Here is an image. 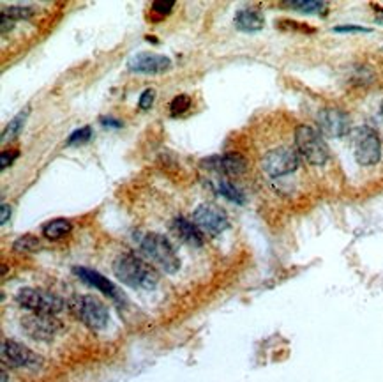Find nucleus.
<instances>
[{
	"label": "nucleus",
	"instance_id": "obj_13",
	"mask_svg": "<svg viewBox=\"0 0 383 382\" xmlns=\"http://www.w3.org/2000/svg\"><path fill=\"white\" fill-rule=\"evenodd\" d=\"M201 165H205L208 170H212V172L224 174V176H242L247 169L246 157L237 153L208 157Z\"/></svg>",
	"mask_w": 383,
	"mask_h": 382
},
{
	"label": "nucleus",
	"instance_id": "obj_8",
	"mask_svg": "<svg viewBox=\"0 0 383 382\" xmlns=\"http://www.w3.org/2000/svg\"><path fill=\"white\" fill-rule=\"evenodd\" d=\"M382 157V140L371 127L364 126L355 136V160L362 167H373Z\"/></svg>",
	"mask_w": 383,
	"mask_h": 382
},
{
	"label": "nucleus",
	"instance_id": "obj_27",
	"mask_svg": "<svg viewBox=\"0 0 383 382\" xmlns=\"http://www.w3.org/2000/svg\"><path fill=\"white\" fill-rule=\"evenodd\" d=\"M173 2H164V0H157L152 4V11L156 15H170V11L173 9Z\"/></svg>",
	"mask_w": 383,
	"mask_h": 382
},
{
	"label": "nucleus",
	"instance_id": "obj_2",
	"mask_svg": "<svg viewBox=\"0 0 383 382\" xmlns=\"http://www.w3.org/2000/svg\"><path fill=\"white\" fill-rule=\"evenodd\" d=\"M295 149L309 165L321 167L328 162V146L317 127L302 124L295 129Z\"/></svg>",
	"mask_w": 383,
	"mask_h": 382
},
{
	"label": "nucleus",
	"instance_id": "obj_11",
	"mask_svg": "<svg viewBox=\"0 0 383 382\" xmlns=\"http://www.w3.org/2000/svg\"><path fill=\"white\" fill-rule=\"evenodd\" d=\"M2 361L16 368H39L43 365V360L38 354L15 340L2 341Z\"/></svg>",
	"mask_w": 383,
	"mask_h": 382
},
{
	"label": "nucleus",
	"instance_id": "obj_24",
	"mask_svg": "<svg viewBox=\"0 0 383 382\" xmlns=\"http://www.w3.org/2000/svg\"><path fill=\"white\" fill-rule=\"evenodd\" d=\"M90 136H92V129H90V126L80 127V129H76V132L67 139V146H71V147L83 146V143L89 142Z\"/></svg>",
	"mask_w": 383,
	"mask_h": 382
},
{
	"label": "nucleus",
	"instance_id": "obj_3",
	"mask_svg": "<svg viewBox=\"0 0 383 382\" xmlns=\"http://www.w3.org/2000/svg\"><path fill=\"white\" fill-rule=\"evenodd\" d=\"M140 248L145 253L147 259L159 266L164 273L173 274L180 269V260L175 248L164 236L156 232H149L140 241Z\"/></svg>",
	"mask_w": 383,
	"mask_h": 382
},
{
	"label": "nucleus",
	"instance_id": "obj_20",
	"mask_svg": "<svg viewBox=\"0 0 383 382\" xmlns=\"http://www.w3.org/2000/svg\"><path fill=\"white\" fill-rule=\"evenodd\" d=\"M288 8L297 9L302 13H321L325 11L327 6L324 2H317V0H298V2H287Z\"/></svg>",
	"mask_w": 383,
	"mask_h": 382
},
{
	"label": "nucleus",
	"instance_id": "obj_17",
	"mask_svg": "<svg viewBox=\"0 0 383 382\" xmlns=\"http://www.w3.org/2000/svg\"><path fill=\"white\" fill-rule=\"evenodd\" d=\"M71 221L66 220V218H55V220L48 221V223L43 227V236L48 241H59L71 232Z\"/></svg>",
	"mask_w": 383,
	"mask_h": 382
},
{
	"label": "nucleus",
	"instance_id": "obj_4",
	"mask_svg": "<svg viewBox=\"0 0 383 382\" xmlns=\"http://www.w3.org/2000/svg\"><path fill=\"white\" fill-rule=\"evenodd\" d=\"M67 308L80 323H83L94 331L104 330L110 323L108 308L104 306L97 297L87 296V294H76L67 301Z\"/></svg>",
	"mask_w": 383,
	"mask_h": 382
},
{
	"label": "nucleus",
	"instance_id": "obj_33",
	"mask_svg": "<svg viewBox=\"0 0 383 382\" xmlns=\"http://www.w3.org/2000/svg\"><path fill=\"white\" fill-rule=\"evenodd\" d=\"M373 8L376 9V22L378 23H383V8L382 6H373Z\"/></svg>",
	"mask_w": 383,
	"mask_h": 382
},
{
	"label": "nucleus",
	"instance_id": "obj_19",
	"mask_svg": "<svg viewBox=\"0 0 383 382\" xmlns=\"http://www.w3.org/2000/svg\"><path fill=\"white\" fill-rule=\"evenodd\" d=\"M27 117H29V108L22 110V112H20L18 115H16L15 119H13L11 122L4 127V132H2V142L13 140L20 132H22V127H23V124H25Z\"/></svg>",
	"mask_w": 383,
	"mask_h": 382
},
{
	"label": "nucleus",
	"instance_id": "obj_31",
	"mask_svg": "<svg viewBox=\"0 0 383 382\" xmlns=\"http://www.w3.org/2000/svg\"><path fill=\"white\" fill-rule=\"evenodd\" d=\"M11 27H13V20L9 18L8 15H4V13H2V23H0V29H2V32L9 30Z\"/></svg>",
	"mask_w": 383,
	"mask_h": 382
},
{
	"label": "nucleus",
	"instance_id": "obj_28",
	"mask_svg": "<svg viewBox=\"0 0 383 382\" xmlns=\"http://www.w3.org/2000/svg\"><path fill=\"white\" fill-rule=\"evenodd\" d=\"M16 157H18V150H4L2 156H0V162H2L0 163V167H2V170L8 169V167L15 162Z\"/></svg>",
	"mask_w": 383,
	"mask_h": 382
},
{
	"label": "nucleus",
	"instance_id": "obj_9",
	"mask_svg": "<svg viewBox=\"0 0 383 382\" xmlns=\"http://www.w3.org/2000/svg\"><path fill=\"white\" fill-rule=\"evenodd\" d=\"M317 124L321 135H327L331 139H341V136L348 135L352 127L348 113L335 106L321 108L317 115Z\"/></svg>",
	"mask_w": 383,
	"mask_h": 382
},
{
	"label": "nucleus",
	"instance_id": "obj_6",
	"mask_svg": "<svg viewBox=\"0 0 383 382\" xmlns=\"http://www.w3.org/2000/svg\"><path fill=\"white\" fill-rule=\"evenodd\" d=\"M301 165V154L297 153L295 147H275L268 150L261 160L265 174L270 177H284L294 174Z\"/></svg>",
	"mask_w": 383,
	"mask_h": 382
},
{
	"label": "nucleus",
	"instance_id": "obj_16",
	"mask_svg": "<svg viewBox=\"0 0 383 382\" xmlns=\"http://www.w3.org/2000/svg\"><path fill=\"white\" fill-rule=\"evenodd\" d=\"M235 25H237L238 30H244V32H258V30L263 29L265 20L263 15L256 9L244 8L235 15Z\"/></svg>",
	"mask_w": 383,
	"mask_h": 382
},
{
	"label": "nucleus",
	"instance_id": "obj_21",
	"mask_svg": "<svg viewBox=\"0 0 383 382\" xmlns=\"http://www.w3.org/2000/svg\"><path fill=\"white\" fill-rule=\"evenodd\" d=\"M13 248H15V251H20V253H29V251H34L36 248H39V239L27 234V236L18 237L15 241V244H13Z\"/></svg>",
	"mask_w": 383,
	"mask_h": 382
},
{
	"label": "nucleus",
	"instance_id": "obj_5",
	"mask_svg": "<svg viewBox=\"0 0 383 382\" xmlns=\"http://www.w3.org/2000/svg\"><path fill=\"white\" fill-rule=\"evenodd\" d=\"M16 301H18L20 306L34 311V313L57 315L66 306L62 297L45 289H22L16 294Z\"/></svg>",
	"mask_w": 383,
	"mask_h": 382
},
{
	"label": "nucleus",
	"instance_id": "obj_18",
	"mask_svg": "<svg viewBox=\"0 0 383 382\" xmlns=\"http://www.w3.org/2000/svg\"><path fill=\"white\" fill-rule=\"evenodd\" d=\"M216 190H217V193H219V195H223L224 199L231 200V202H235V204H244V202H246V197H244V193H242V191L238 190L235 184H231L230 181H224V179L217 181Z\"/></svg>",
	"mask_w": 383,
	"mask_h": 382
},
{
	"label": "nucleus",
	"instance_id": "obj_25",
	"mask_svg": "<svg viewBox=\"0 0 383 382\" xmlns=\"http://www.w3.org/2000/svg\"><path fill=\"white\" fill-rule=\"evenodd\" d=\"M275 25L280 27V29H283V30H298V32H315V29H312V27L305 25V23L294 22V20H277V22H275Z\"/></svg>",
	"mask_w": 383,
	"mask_h": 382
},
{
	"label": "nucleus",
	"instance_id": "obj_12",
	"mask_svg": "<svg viewBox=\"0 0 383 382\" xmlns=\"http://www.w3.org/2000/svg\"><path fill=\"white\" fill-rule=\"evenodd\" d=\"M171 68L170 57L159 55V53L142 52L136 53L127 62V69L138 75H159V73L168 71Z\"/></svg>",
	"mask_w": 383,
	"mask_h": 382
},
{
	"label": "nucleus",
	"instance_id": "obj_32",
	"mask_svg": "<svg viewBox=\"0 0 383 382\" xmlns=\"http://www.w3.org/2000/svg\"><path fill=\"white\" fill-rule=\"evenodd\" d=\"M9 216H11V207H9L8 204H2V218H0V221H2V225H4L6 221H8Z\"/></svg>",
	"mask_w": 383,
	"mask_h": 382
},
{
	"label": "nucleus",
	"instance_id": "obj_22",
	"mask_svg": "<svg viewBox=\"0 0 383 382\" xmlns=\"http://www.w3.org/2000/svg\"><path fill=\"white\" fill-rule=\"evenodd\" d=\"M189 108L191 98L187 94H179V96H175L170 103V112L173 113V115H182V113H186Z\"/></svg>",
	"mask_w": 383,
	"mask_h": 382
},
{
	"label": "nucleus",
	"instance_id": "obj_7",
	"mask_svg": "<svg viewBox=\"0 0 383 382\" xmlns=\"http://www.w3.org/2000/svg\"><path fill=\"white\" fill-rule=\"evenodd\" d=\"M60 327H62V323H60L55 315L30 313L22 318V330L25 331L27 337H30L32 340H53L55 334L60 331Z\"/></svg>",
	"mask_w": 383,
	"mask_h": 382
},
{
	"label": "nucleus",
	"instance_id": "obj_1",
	"mask_svg": "<svg viewBox=\"0 0 383 382\" xmlns=\"http://www.w3.org/2000/svg\"><path fill=\"white\" fill-rule=\"evenodd\" d=\"M113 273L120 283L133 289L152 290L159 283L157 271L134 253H120L113 262Z\"/></svg>",
	"mask_w": 383,
	"mask_h": 382
},
{
	"label": "nucleus",
	"instance_id": "obj_14",
	"mask_svg": "<svg viewBox=\"0 0 383 382\" xmlns=\"http://www.w3.org/2000/svg\"><path fill=\"white\" fill-rule=\"evenodd\" d=\"M171 232L175 234L177 239L189 244V246L200 248L205 243V236L200 227L196 223H191L186 218H175V220L171 221Z\"/></svg>",
	"mask_w": 383,
	"mask_h": 382
},
{
	"label": "nucleus",
	"instance_id": "obj_34",
	"mask_svg": "<svg viewBox=\"0 0 383 382\" xmlns=\"http://www.w3.org/2000/svg\"><path fill=\"white\" fill-rule=\"evenodd\" d=\"M382 113H383V101H382Z\"/></svg>",
	"mask_w": 383,
	"mask_h": 382
},
{
	"label": "nucleus",
	"instance_id": "obj_10",
	"mask_svg": "<svg viewBox=\"0 0 383 382\" xmlns=\"http://www.w3.org/2000/svg\"><path fill=\"white\" fill-rule=\"evenodd\" d=\"M194 223L201 229V232H207L210 236L224 232L228 229V216L221 207L214 204H201L193 213Z\"/></svg>",
	"mask_w": 383,
	"mask_h": 382
},
{
	"label": "nucleus",
	"instance_id": "obj_26",
	"mask_svg": "<svg viewBox=\"0 0 383 382\" xmlns=\"http://www.w3.org/2000/svg\"><path fill=\"white\" fill-rule=\"evenodd\" d=\"M154 99H156V92L152 89L143 90L142 96H140V101H138V106L142 110H149L154 105Z\"/></svg>",
	"mask_w": 383,
	"mask_h": 382
},
{
	"label": "nucleus",
	"instance_id": "obj_30",
	"mask_svg": "<svg viewBox=\"0 0 383 382\" xmlns=\"http://www.w3.org/2000/svg\"><path fill=\"white\" fill-rule=\"evenodd\" d=\"M101 122L104 124V126H112V127H120L122 126V122L117 119H113V117H101Z\"/></svg>",
	"mask_w": 383,
	"mask_h": 382
},
{
	"label": "nucleus",
	"instance_id": "obj_23",
	"mask_svg": "<svg viewBox=\"0 0 383 382\" xmlns=\"http://www.w3.org/2000/svg\"><path fill=\"white\" fill-rule=\"evenodd\" d=\"M2 13L15 22V20H29L34 15V9L29 8V6H11V8L4 9Z\"/></svg>",
	"mask_w": 383,
	"mask_h": 382
},
{
	"label": "nucleus",
	"instance_id": "obj_29",
	"mask_svg": "<svg viewBox=\"0 0 383 382\" xmlns=\"http://www.w3.org/2000/svg\"><path fill=\"white\" fill-rule=\"evenodd\" d=\"M335 32H369V29L364 27H355V25H339L334 27Z\"/></svg>",
	"mask_w": 383,
	"mask_h": 382
},
{
	"label": "nucleus",
	"instance_id": "obj_15",
	"mask_svg": "<svg viewBox=\"0 0 383 382\" xmlns=\"http://www.w3.org/2000/svg\"><path fill=\"white\" fill-rule=\"evenodd\" d=\"M73 271H75L76 276H78L80 280L85 281L87 285H90V287H94V289L101 290V292L106 294V296L112 297V299H115V301L120 299V292L117 290L115 285H113L108 278H104L103 274L97 273V271L89 269V267H75Z\"/></svg>",
	"mask_w": 383,
	"mask_h": 382
}]
</instances>
